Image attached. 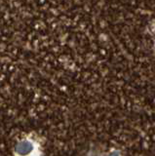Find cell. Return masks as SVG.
Returning <instances> with one entry per match:
<instances>
[{
  "label": "cell",
  "mask_w": 155,
  "mask_h": 156,
  "mask_svg": "<svg viewBox=\"0 0 155 156\" xmlns=\"http://www.w3.org/2000/svg\"><path fill=\"white\" fill-rule=\"evenodd\" d=\"M109 156H118V153L117 152H112Z\"/></svg>",
  "instance_id": "obj_2"
},
{
  "label": "cell",
  "mask_w": 155,
  "mask_h": 156,
  "mask_svg": "<svg viewBox=\"0 0 155 156\" xmlns=\"http://www.w3.org/2000/svg\"><path fill=\"white\" fill-rule=\"evenodd\" d=\"M33 149H34V145L30 140H22L16 146L17 152L22 156L32 152Z\"/></svg>",
  "instance_id": "obj_1"
}]
</instances>
